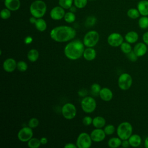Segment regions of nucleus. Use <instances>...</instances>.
I'll return each instance as SVG.
<instances>
[{"instance_id": "f257e3e1", "label": "nucleus", "mask_w": 148, "mask_h": 148, "mask_svg": "<svg viewBox=\"0 0 148 148\" xmlns=\"http://www.w3.org/2000/svg\"><path fill=\"white\" fill-rule=\"evenodd\" d=\"M76 35V31L73 27L68 25H60L53 28L50 36L56 42L63 43L73 39Z\"/></svg>"}, {"instance_id": "f03ea898", "label": "nucleus", "mask_w": 148, "mask_h": 148, "mask_svg": "<svg viewBox=\"0 0 148 148\" xmlns=\"http://www.w3.org/2000/svg\"><path fill=\"white\" fill-rule=\"evenodd\" d=\"M84 45L80 40H74L69 42L64 48L65 57L71 60H76L83 56Z\"/></svg>"}, {"instance_id": "7ed1b4c3", "label": "nucleus", "mask_w": 148, "mask_h": 148, "mask_svg": "<svg viewBox=\"0 0 148 148\" xmlns=\"http://www.w3.org/2000/svg\"><path fill=\"white\" fill-rule=\"evenodd\" d=\"M47 11V5L42 0H35L29 6V12L31 16L39 18H42Z\"/></svg>"}, {"instance_id": "20e7f679", "label": "nucleus", "mask_w": 148, "mask_h": 148, "mask_svg": "<svg viewBox=\"0 0 148 148\" xmlns=\"http://www.w3.org/2000/svg\"><path fill=\"white\" fill-rule=\"evenodd\" d=\"M133 127L131 124L127 121L121 123L116 129V134L117 136L121 140L128 139L132 134Z\"/></svg>"}, {"instance_id": "39448f33", "label": "nucleus", "mask_w": 148, "mask_h": 148, "mask_svg": "<svg viewBox=\"0 0 148 148\" xmlns=\"http://www.w3.org/2000/svg\"><path fill=\"white\" fill-rule=\"evenodd\" d=\"M99 35L97 31L91 30L87 32L84 36L83 42L87 47H93L98 42Z\"/></svg>"}, {"instance_id": "423d86ee", "label": "nucleus", "mask_w": 148, "mask_h": 148, "mask_svg": "<svg viewBox=\"0 0 148 148\" xmlns=\"http://www.w3.org/2000/svg\"><path fill=\"white\" fill-rule=\"evenodd\" d=\"M81 108L86 113H91L96 109L97 102L95 99L91 96H86L81 101Z\"/></svg>"}, {"instance_id": "0eeeda50", "label": "nucleus", "mask_w": 148, "mask_h": 148, "mask_svg": "<svg viewBox=\"0 0 148 148\" xmlns=\"http://www.w3.org/2000/svg\"><path fill=\"white\" fill-rule=\"evenodd\" d=\"M132 77L128 73H121L117 81V84L119 87L122 90H127L130 89L132 84Z\"/></svg>"}, {"instance_id": "6e6552de", "label": "nucleus", "mask_w": 148, "mask_h": 148, "mask_svg": "<svg viewBox=\"0 0 148 148\" xmlns=\"http://www.w3.org/2000/svg\"><path fill=\"white\" fill-rule=\"evenodd\" d=\"M92 139L88 133L81 132L77 136L76 145L78 148H89L92 145Z\"/></svg>"}, {"instance_id": "1a4fd4ad", "label": "nucleus", "mask_w": 148, "mask_h": 148, "mask_svg": "<svg viewBox=\"0 0 148 148\" xmlns=\"http://www.w3.org/2000/svg\"><path fill=\"white\" fill-rule=\"evenodd\" d=\"M61 113L65 119L72 120L75 118L76 115V108L72 103H66L62 106Z\"/></svg>"}, {"instance_id": "9d476101", "label": "nucleus", "mask_w": 148, "mask_h": 148, "mask_svg": "<svg viewBox=\"0 0 148 148\" xmlns=\"http://www.w3.org/2000/svg\"><path fill=\"white\" fill-rule=\"evenodd\" d=\"M33 136L32 128L28 127L21 128L17 133L18 139L23 142H27Z\"/></svg>"}, {"instance_id": "9b49d317", "label": "nucleus", "mask_w": 148, "mask_h": 148, "mask_svg": "<svg viewBox=\"0 0 148 148\" xmlns=\"http://www.w3.org/2000/svg\"><path fill=\"white\" fill-rule=\"evenodd\" d=\"M107 42L110 46L117 47L120 46V45L124 42V38L118 32H113L108 36Z\"/></svg>"}, {"instance_id": "f8f14e48", "label": "nucleus", "mask_w": 148, "mask_h": 148, "mask_svg": "<svg viewBox=\"0 0 148 148\" xmlns=\"http://www.w3.org/2000/svg\"><path fill=\"white\" fill-rule=\"evenodd\" d=\"M65 13V9L59 5L54 7L51 10L50 12V16L53 20L58 21L64 18Z\"/></svg>"}, {"instance_id": "ddd939ff", "label": "nucleus", "mask_w": 148, "mask_h": 148, "mask_svg": "<svg viewBox=\"0 0 148 148\" xmlns=\"http://www.w3.org/2000/svg\"><path fill=\"white\" fill-rule=\"evenodd\" d=\"M90 136L93 142H100L103 141L106 137V134L102 128H95L90 133Z\"/></svg>"}, {"instance_id": "4468645a", "label": "nucleus", "mask_w": 148, "mask_h": 148, "mask_svg": "<svg viewBox=\"0 0 148 148\" xmlns=\"http://www.w3.org/2000/svg\"><path fill=\"white\" fill-rule=\"evenodd\" d=\"M17 62L13 58L6 59L2 64L3 69L6 72H13L17 68Z\"/></svg>"}, {"instance_id": "2eb2a0df", "label": "nucleus", "mask_w": 148, "mask_h": 148, "mask_svg": "<svg viewBox=\"0 0 148 148\" xmlns=\"http://www.w3.org/2000/svg\"><path fill=\"white\" fill-rule=\"evenodd\" d=\"M133 51L138 57H143L147 53V46L143 42H138L134 46Z\"/></svg>"}, {"instance_id": "dca6fc26", "label": "nucleus", "mask_w": 148, "mask_h": 148, "mask_svg": "<svg viewBox=\"0 0 148 148\" xmlns=\"http://www.w3.org/2000/svg\"><path fill=\"white\" fill-rule=\"evenodd\" d=\"M99 96L103 101L109 102L112 99L113 94L112 91L110 88L108 87H103L99 93Z\"/></svg>"}, {"instance_id": "f3484780", "label": "nucleus", "mask_w": 148, "mask_h": 148, "mask_svg": "<svg viewBox=\"0 0 148 148\" xmlns=\"http://www.w3.org/2000/svg\"><path fill=\"white\" fill-rule=\"evenodd\" d=\"M4 5L6 8L11 11H16L20 8V0H4Z\"/></svg>"}, {"instance_id": "a211bd4d", "label": "nucleus", "mask_w": 148, "mask_h": 148, "mask_svg": "<svg viewBox=\"0 0 148 148\" xmlns=\"http://www.w3.org/2000/svg\"><path fill=\"white\" fill-rule=\"evenodd\" d=\"M141 16H148V0H140L137 3L136 8Z\"/></svg>"}, {"instance_id": "6ab92c4d", "label": "nucleus", "mask_w": 148, "mask_h": 148, "mask_svg": "<svg viewBox=\"0 0 148 148\" xmlns=\"http://www.w3.org/2000/svg\"><path fill=\"white\" fill-rule=\"evenodd\" d=\"M83 56L86 60L91 61L96 58L97 52L93 47H87L84 49Z\"/></svg>"}, {"instance_id": "aec40b11", "label": "nucleus", "mask_w": 148, "mask_h": 148, "mask_svg": "<svg viewBox=\"0 0 148 148\" xmlns=\"http://www.w3.org/2000/svg\"><path fill=\"white\" fill-rule=\"evenodd\" d=\"M124 39L126 42L131 44H133L138 40L139 35L135 31H130L125 35Z\"/></svg>"}, {"instance_id": "412c9836", "label": "nucleus", "mask_w": 148, "mask_h": 148, "mask_svg": "<svg viewBox=\"0 0 148 148\" xmlns=\"http://www.w3.org/2000/svg\"><path fill=\"white\" fill-rule=\"evenodd\" d=\"M128 141L130 146L133 147H137L141 145L142 138L138 134H132L128 138Z\"/></svg>"}, {"instance_id": "4be33fe9", "label": "nucleus", "mask_w": 148, "mask_h": 148, "mask_svg": "<svg viewBox=\"0 0 148 148\" xmlns=\"http://www.w3.org/2000/svg\"><path fill=\"white\" fill-rule=\"evenodd\" d=\"M92 124L96 128H102L106 125V120L104 117L98 116L93 118Z\"/></svg>"}, {"instance_id": "5701e85b", "label": "nucleus", "mask_w": 148, "mask_h": 148, "mask_svg": "<svg viewBox=\"0 0 148 148\" xmlns=\"http://www.w3.org/2000/svg\"><path fill=\"white\" fill-rule=\"evenodd\" d=\"M34 25L36 29L40 32H43L47 28V23L42 18H37Z\"/></svg>"}, {"instance_id": "b1692460", "label": "nucleus", "mask_w": 148, "mask_h": 148, "mask_svg": "<svg viewBox=\"0 0 148 148\" xmlns=\"http://www.w3.org/2000/svg\"><path fill=\"white\" fill-rule=\"evenodd\" d=\"M39 57V53L38 51L35 49H31L27 53L28 60L32 62H36Z\"/></svg>"}, {"instance_id": "393cba45", "label": "nucleus", "mask_w": 148, "mask_h": 148, "mask_svg": "<svg viewBox=\"0 0 148 148\" xmlns=\"http://www.w3.org/2000/svg\"><path fill=\"white\" fill-rule=\"evenodd\" d=\"M122 140L119 137H113L108 141V145L110 148H117L121 145Z\"/></svg>"}, {"instance_id": "a878e982", "label": "nucleus", "mask_w": 148, "mask_h": 148, "mask_svg": "<svg viewBox=\"0 0 148 148\" xmlns=\"http://www.w3.org/2000/svg\"><path fill=\"white\" fill-rule=\"evenodd\" d=\"M127 16L131 19H136L140 17V14L137 8H130L127 12Z\"/></svg>"}, {"instance_id": "bb28decb", "label": "nucleus", "mask_w": 148, "mask_h": 148, "mask_svg": "<svg viewBox=\"0 0 148 148\" xmlns=\"http://www.w3.org/2000/svg\"><path fill=\"white\" fill-rule=\"evenodd\" d=\"M138 23L140 28L143 29L148 28V16H142L139 17Z\"/></svg>"}, {"instance_id": "cd10ccee", "label": "nucleus", "mask_w": 148, "mask_h": 148, "mask_svg": "<svg viewBox=\"0 0 148 148\" xmlns=\"http://www.w3.org/2000/svg\"><path fill=\"white\" fill-rule=\"evenodd\" d=\"M28 146L29 148H38L42 145L40 139L36 138H32L28 142Z\"/></svg>"}, {"instance_id": "c85d7f7f", "label": "nucleus", "mask_w": 148, "mask_h": 148, "mask_svg": "<svg viewBox=\"0 0 148 148\" xmlns=\"http://www.w3.org/2000/svg\"><path fill=\"white\" fill-rule=\"evenodd\" d=\"M64 19L65 22L68 23H72L76 20V16L72 12H67L65 13Z\"/></svg>"}, {"instance_id": "c756f323", "label": "nucleus", "mask_w": 148, "mask_h": 148, "mask_svg": "<svg viewBox=\"0 0 148 148\" xmlns=\"http://www.w3.org/2000/svg\"><path fill=\"white\" fill-rule=\"evenodd\" d=\"M120 47V49H121V51L125 54L129 53L130 52H131L132 50L131 43H130L126 41L123 42Z\"/></svg>"}, {"instance_id": "7c9ffc66", "label": "nucleus", "mask_w": 148, "mask_h": 148, "mask_svg": "<svg viewBox=\"0 0 148 148\" xmlns=\"http://www.w3.org/2000/svg\"><path fill=\"white\" fill-rule=\"evenodd\" d=\"M74 0H58V4L64 9H69L73 4Z\"/></svg>"}, {"instance_id": "2f4dec72", "label": "nucleus", "mask_w": 148, "mask_h": 148, "mask_svg": "<svg viewBox=\"0 0 148 148\" xmlns=\"http://www.w3.org/2000/svg\"><path fill=\"white\" fill-rule=\"evenodd\" d=\"M103 130L106 135H111L116 131V128L113 124H108L104 127Z\"/></svg>"}, {"instance_id": "473e14b6", "label": "nucleus", "mask_w": 148, "mask_h": 148, "mask_svg": "<svg viewBox=\"0 0 148 148\" xmlns=\"http://www.w3.org/2000/svg\"><path fill=\"white\" fill-rule=\"evenodd\" d=\"M88 0H74L73 4L77 9H83L87 4Z\"/></svg>"}, {"instance_id": "72a5a7b5", "label": "nucleus", "mask_w": 148, "mask_h": 148, "mask_svg": "<svg viewBox=\"0 0 148 148\" xmlns=\"http://www.w3.org/2000/svg\"><path fill=\"white\" fill-rule=\"evenodd\" d=\"M0 16H1V17L3 20L8 19L11 16V10H10L8 8H5L2 9V10L1 11Z\"/></svg>"}, {"instance_id": "f704fd0d", "label": "nucleus", "mask_w": 148, "mask_h": 148, "mask_svg": "<svg viewBox=\"0 0 148 148\" xmlns=\"http://www.w3.org/2000/svg\"><path fill=\"white\" fill-rule=\"evenodd\" d=\"M17 69L22 72L26 71L28 69V65L24 61H20L17 63Z\"/></svg>"}, {"instance_id": "c9c22d12", "label": "nucleus", "mask_w": 148, "mask_h": 148, "mask_svg": "<svg viewBox=\"0 0 148 148\" xmlns=\"http://www.w3.org/2000/svg\"><path fill=\"white\" fill-rule=\"evenodd\" d=\"M101 88V86L98 83H93L91 86V91L94 95H99Z\"/></svg>"}, {"instance_id": "e433bc0d", "label": "nucleus", "mask_w": 148, "mask_h": 148, "mask_svg": "<svg viewBox=\"0 0 148 148\" xmlns=\"http://www.w3.org/2000/svg\"><path fill=\"white\" fill-rule=\"evenodd\" d=\"M39 121L38 119L35 117H32L30 119L28 123V126L31 128H35L37 127L39 125Z\"/></svg>"}, {"instance_id": "4c0bfd02", "label": "nucleus", "mask_w": 148, "mask_h": 148, "mask_svg": "<svg viewBox=\"0 0 148 148\" xmlns=\"http://www.w3.org/2000/svg\"><path fill=\"white\" fill-rule=\"evenodd\" d=\"M127 58L132 62H135L137 61L138 57L136 56V54L135 53V52L133 51V50L130 52L129 53L127 54Z\"/></svg>"}, {"instance_id": "58836bf2", "label": "nucleus", "mask_w": 148, "mask_h": 148, "mask_svg": "<svg viewBox=\"0 0 148 148\" xmlns=\"http://www.w3.org/2000/svg\"><path fill=\"white\" fill-rule=\"evenodd\" d=\"M92 120H93V119H92L91 117L87 116H85L83 117V119L82 120V122L84 125L89 126L91 124H92Z\"/></svg>"}, {"instance_id": "ea45409f", "label": "nucleus", "mask_w": 148, "mask_h": 148, "mask_svg": "<svg viewBox=\"0 0 148 148\" xmlns=\"http://www.w3.org/2000/svg\"><path fill=\"white\" fill-rule=\"evenodd\" d=\"M95 21H96L95 17L93 16H90L87 17L86 20V25L88 26H92L95 24Z\"/></svg>"}, {"instance_id": "a19ab883", "label": "nucleus", "mask_w": 148, "mask_h": 148, "mask_svg": "<svg viewBox=\"0 0 148 148\" xmlns=\"http://www.w3.org/2000/svg\"><path fill=\"white\" fill-rule=\"evenodd\" d=\"M142 40L147 46H148V31H146L143 34Z\"/></svg>"}, {"instance_id": "79ce46f5", "label": "nucleus", "mask_w": 148, "mask_h": 148, "mask_svg": "<svg viewBox=\"0 0 148 148\" xmlns=\"http://www.w3.org/2000/svg\"><path fill=\"white\" fill-rule=\"evenodd\" d=\"M124 148H127L128 147L130 146L128 139H125V140H122V142H121V145Z\"/></svg>"}, {"instance_id": "37998d69", "label": "nucleus", "mask_w": 148, "mask_h": 148, "mask_svg": "<svg viewBox=\"0 0 148 148\" xmlns=\"http://www.w3.org/2000/svg\"><path fill=\"white\" fill-rule=\"evenodd\" d=\"M32 38L30 36H28L27 37H25V38L24 39V42L25 44H30L32 42Z\"/></svg>"}, {"instance_id": "c03bdc74", "label": "nucleus", "mask_w": 148, "mask_h": 148, "mask_svg": "<svg viewBox=\"0 0 148 148\" xmlns=\"http://www.w3.org/2000/svg\"><path fill=\"white\" fill-rule=\"evenodd\" d=\"M64 147L65 148H77L76 145H75L73 143H68Z\"/></svg>"}, {"instance_id": "a18cd8bd", "label": "nucleus", "mask_w": 148, "mask_h": 148, "mask_svg": "<svg viewBox=\"0 0 148 148\" xmlns=\"http://www.w3.org/2000/svg\"><path fill=\"white\" fill-rule=\"evenodd\" d=\"M40 143L42 145H46V144H47V143L48 142V140H47V138H46V137H42L40 139Z\"/></svg>"}, {"instance_id": "49530a36", "label": "nucleus", "mask_w": 148, "mask_h": 148, "mask_svg": "<svg viewBox=\"0 0 148 148\" xmlns=\"http://www.w3.org/2000/svg\"><path fill=\"white\" fill-rule=\"evenodd\" d=\"M36 20H37V18H36V17H34V16H32L29 18V21L30 23L33 24H35V23Z\"/></svg>"}, {"instance_id": "de8ad7c7", "label": "nucleus", "mask_w": 148, "mask_h": 148, "mask_svg": "<svg viewBox=\"0 0 148 148\" xmlns=\"http://www.w3.org/2000/svg\"><path fill=\"white\" fill-rule=\"evenodd\" d=\"M144 146L146 148H148V136H147L144 140Z\"/></svg>"}, {"instance_id": "09e8293b", "label": "nucleus", "mask_w": 148, "mask_h": 148, "mask_svg": "<svg viewBox=\"0 0 148 148\" xmlns=\"http://www.w3.org/2000/svg\"><path fill=\"white\" fill-rule=\"evenodd\" d=\"M76 9H77L75 5H72L71 7V8L69 9V10L71 11V12H73V13H75L76 11Z\"/></svg>"}, {"instance_id": "8fccbe9b", "label": "nucleus", "mask_w": 148, "mask_h": 148, "mask_svg": "<svg viewBox=\"0 0 148 148\" xmlns=\"http://www.w3.org/2000/svg\"><path fill=\"white\" fill-rule=\"evenodd\" d=\"M147 53H148V46H147Z\"/></svg>"}, {"instance_id": "3c124183", "label": "nucleus", "mask_w": 148, "mask_h": 148, "mask_svg": "<svg viewBox=\"0 0 148 148\" xmlns=\"http://www.w3.org/2000/svg\"><path fill=\"white\" fill-rule=\"evenodd\" d=\"M89 1H92V0H89Z\"/></svg>"}]
</instances>
